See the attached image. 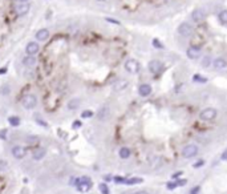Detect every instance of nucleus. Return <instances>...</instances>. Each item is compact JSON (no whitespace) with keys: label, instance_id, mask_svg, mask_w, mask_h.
<instances>
[{"label":"nucleus","instance_id":"nucleus-2","mask_svg":"<svg viewBox=\"0 0 227 194\" xmlns=\"http://www.w3.org/2000/svg\"><path fill=\"white\" fill-rule=\"evenodd\" d=\"M139 68H141V67H139V63L137 61V60L129 59V60H126V61H125V69H126V72H129V73H131V75L138 73Z\"/></svg>","mask_w":227,"mask_h":194},{"label":"nucleus","instance_id":"nucleus-38","mask_svg":"<svg viewBox=\"0 0 227 194\" xmlns=\"http://www.w3.org/2000/svg\"><path fill=\"white\" fill-rule=\"evenodd\" d=\"M7 133H6V130H2V132H0V136H2V138L3 140H7Z\"/></svg>","mask_w":227,"mask_h":194},{"label":"nucleus","instance_id":"nucleus-6","mask_svg":"<svg viewBox=\"0 0 227 194\" xmlns=\"http://www.w3.org/2000/svg\"><path fill=\"white\" fill-rule=\"evenodd\" d=\"M147 68H149V71L153 75H158L159 72H162V69H163V64L159 61V60H151L149 63V65H147Z\"/></svg>","mask_w":227,"mask_h":194},{"label":"nucleus","instance_id":"nucleus-13","mask_svg":"<svg viewBox=\"0 0 227 194\" xmlns=\"http://www.w3.org/2000/svg\"><path fill=\"white\" fill-rule=\"evenodd\" d=\"M186 55H187V57L191 60H197L199 56H201V49H199L198 47H189L186 51Z\"/></svg>","mask_w":227,"mask_h":194},{"label":"nucleus","instance_id":"nucleus-15","mask_svg":"<svg viewBox=\"0 0 227 194\" xmlns=\"http://www.w3.org/2000/svg\"><path fill=\"white\" fill-rule=\"evenodd\" d=\"M36 39H37L39 41H47V40L49 39V31H48L47 28L39 29L37 32H36Z\"/></svg>","mask_w":227,"mask_h":194},{"label":"nucleus","instance_id":"nucleus-41","mask_svg":"<svg viewBox=\"0 0 227 194\" xmlns=\"http://www.w3.org/2000/svg\"><path fill=\"white\" fill-rule=\"evenodd\" d=\"M17 3H28V0H16Z\"/></svg>","mask_w":227,"mask_h":194},{"label":"nucleus","instance_id":"nucleus-12","mask_svg":"<svg viewBox=\"0 0 227 194\" xmlns=\"http://www.w3.org/2000/svg\"><path fill=\"white\" fill-rule=\"evenodd\" d=\"M213 67L217 71H225V69H227V60L223 57H217L213 61Z\"/></svg>","mask_w":227,"mask_h":194},{"label":"nucleus","instance_id":"nucleus-40","mask_svg":"<svg viewBox=\"0 0 227 194\" xmlns=\"http://www.w3.org/2000/svg\"><path fill=\"white\" fill-rule=\"evenodd\" d=\"M202 164H203V161H199L198 164H194V168H198V166H201Z\"/></svg>","mask_w":227,"mask_h":194},{"label":"nucleus","instance_id":"nucleus-11","mask_svg":"<svg viewBox=\"0 0 227 194\" xmlns=\"http://www.w3.org/2000/svg\"><path fill=\"white\" fill-rule=\"evenodd\" d=\"M39 51H40V45H39V43H36V41H29L25 47V52L29 56H35Z\"/></svg>","mask_w":227,"mask_h":194},{"label":"nucleus","instance_id":"nucleus-36","mask_svg":"<svg viewBox=\"0 0 227 194\" xmlns=\"http://www.w3.org/2000/svg\"><path fill=\"white\" fill-rule=\"evenodd\" d=\"M106 21L114 23V24H117V25H118V24H119V21H118V20H114V19H110V17H106Z\"/></svg>","mask_w":227,"mask_h":194},{"label":"nucleus","instance_id":"nucleus-1","mask_svg":"<svg viewBox=\"0 0 227 194\" xmlns=\"http://www.w3.org/2000/svg\"><path fill=\"white\" fill-rule=\"evenodd\" d=\"M21 105H23L24 109H28V111H31V109L36 108V105H37V97H36L35 95H32V93L23 96V99H21Z\"/></svg>","mask_w":227,"mask_h":194},{"label":"nucleus","instance_id":"nucleus-42","mask_svg":"<svg viewBox=\"0 0 227 194\" xmlns=\"http://www.w3.org/2000/svg\"><path fill=\"white\" fill-rule=\"evenodd\" d=\"M6 72H7V69H6V68H3V69H0V73H6Z\"/></svg>","mask_w":227,"mask_h":194},{"label":"nucleus","instance_id":"nucleus-24","mask_svg":"<svg viewBox=\"0 0 227 194\" xmlns=\"http://www.w3.org/2000/svg\"><path fill=\"white\" fill-rule=\"evenodd\" d=\"M142 181H143L142 178H138V177H134V178L125 180V185H137V184H141Z\"/></svg>","mask_w":227,"mask_h":194},{"label":"nucleus","instance_id":"nucleus-27","mask_svg":"<svg viewBox=\"0 0 227 194\" xmlns=\"http://www.w3.org/2000/svg\"><path fill=\"white\" fill-rule=\"evenodd\" d=\"M194 81H198V83H206L207 81V79L205 77H202L201 75H194V77H193Z\"/></svg>","mask_w":227,"mask_h":194},{"label":"nucleus","instance_id":"nucleus-4","mask_svg":"<svg viewBox=\"0 0 227 194\" xmlns=\"http://www.w3.org/2000/svg\"><path fill=\"white\" fill-rule=\"evenodd\" d=\"M197 154H198V146L194 144H189L182 149V156L185 158H191V157H194Z\"/></svg>","mask_w":227,"mask_h":194},{"label":"nucleus","instance_id":"nucleus-35","mask_svg":"<svg viewBox=\"0 0 227 194\" xmlns=\"http://www.w3.org/2000/svg\"><path fill=\"white\" fill-rule=\"evenodd\" d=\"M199 190H201V188H199V186L194 188L193 190H191V194H199Z\"/></svg>","mask_w":227,"mask_h":194},{"label":"nucleus","instance_id":"nucleus-8","mask_svg":"<svg viewBox=\"0 0 227 194\" xmlns=\"http://www.w3.org/2000/svg\"><path fill=\"white\" fill-rule=\"evenodd\" d=\"M191 17L195 23H201L203 20L206 19V11L203 10V8H197V10L193 11V14H191Z\"/></svg>","mask_w":227,"mask_h":194},{"label":"nucleus","instance_id":"nucleus-9","mask_svg":"<svg viewBox=\"0 0 227 194\" xmlns=\"http://www.w3.org/2000/svg\"><path fill=\"white\" fill-rule=\"evenodd\" d=\"M178 33L181 36H190L193 33V27H191L189 23H182L181 25L178 27Z\"/></svg>","mask_w":227,"mask_h":194},{"label":"nucleus","instance_id":"nucleus-31","mask_svg":"<svg viewBox=\"0 0 227 194\" xmlns=\"http://www.w3.org/2000/svg\"><path fill=\"white\" fill-rule=\"evenodd\" d=\"M100 190H101L102 194H108L109 193V188L106 186V184H101L100 185Z\"/></svg>","mask_w":227,"mask_h":194},{"label":"nucleus","instance_id":"nucleus-18","mask_svg":"<svg viewBox=\"0 0 227 194\" xmlns=\"http://www.w3.org/2000/svg\"><path fill=\"white\" fill-rule=\"evenodd\" d=\"M127 84H129V83H127L126 80H118V81H115V83H114L113 89H114V91H117V92L123 91V89H126Z\"/></svg>","mask_w":227,"mask_h":194},{"label":"nucleus","instance_id":"nucleus-28","mask_svg":"<svg viewBox=\"0 0 227 194\" xmlns=\"http://www.w3.org/2000/svg\"><path fill=\"white\" fill-rule=\"evenodd\" d=\"M81 117L82 118H90V117H93V112L92 111H84L81 113Z\"/></svg>","mask_w":227,"mask_h":194},{"label":"nucleus","instance_id":"nucleus-21","mask_svg":"<svg viewBox=\"0 0 227 194\" xmlns=\"http://www.w3.org/2000/svg\"><path fill=\"white\" fill-rule=\"evenodd\" d=\"M80 105V100L78 99H72L69 103H68V109H70V111H74V109H77Z\"/></svg>","mask_w":227,"mask_h":194},{"label":"nucleus","instance_id":"nucleus-22","mask_svg":"<svg viewBox=\"0 0 227 194\" xmlns=\"http://www.w3.org/2000/svg\"><path fill=\"white\" fill-rule=\"evenodd\" d=\"M8 122L11 124V126H19V125H20V118L17 116H11V117H8Z\"/></svg>","mask_w":227,"mask_h":194},{"label":"nucleus","instance_id":"nucleus-43","mask_svg":"<svg viewBox=\"0 0 227 194\" xmlns=\"http://www.w3.org/2000/svg\"><path fill=\"white\" fill-rule=\"evenodd\" d=\"M98 2H105V0H98Z\"/></svg>","mask_w":227,"mask_h":194},{"label":"nucleus","instance_id":"nucleus-29","mask_svg":"<svg viewBox=\"0 0 227 194\" xmlns=\"http://www.w3.org/2000/svg\"><path fill=\"white\" fill-rule=\"evenodd\" d=\"M7 168H8V162L6 160H0V172H4V170H7Z\"/></svg>","mask_w":227,"mask_h":194},{"label":"nucleus","instance_id":"nucleus-37","mask_svg":"<svg viewBox=\"0 0 227 194\" xmlns=\"http://www.w3.org/2000/svg\"><path fill=\"white\" fill-rule=\"evenodd\" d=\"M222 160H223V161H227V149L222 153Z\"/></svg>","mask_w":227,"mask_h":194},{"label":"nucleus","instance_id":"nucleus-33","mask_svg":"<svg viewBox=\"0 0 227 194\" xmlns=\"http://www.w3.org/2000/svg\"><path fill=\"white\" fill-rule=\"evenodd\" d=\"M177 186H178L177 181H174V182H169V184H167V189H170V190H171V189H175Z\"/></svg>","mask_w":227,"mask_h":194},{"label":"nucleus","instance_id":"nucleus-25","mask_svg":"<svg viewBox=\"0 0 227 194\" xmlns=\"http://www.w3.org/2000/svg\"><path fill=\"white\" fill-rule=\"evenodd\" d=\"M11 93V87L9 85H7V84H4V85L0 88V95H3V96H8Z\"/></svg>","mask_w":227,"mask_h":194},{"label":"nucleus","instance_id":"nucleus-26","mask_svg":"<svg viewBox=\"0 0 227 194\" xmlns=\"http://www.w3.org/2000/svg\"><path fill=\"white\" fill-rule=\"evenodd\" d=\"M211 64H213V60H211L210 56H206V57L202 60V67H205V68H209Z\"/></svg>","mask_w":227,"mask_h":194},{"label":"nucleus","instance_id":"nucleus-34","mask_svg":"<svg viewBox=\"0 0 227 194\" xmlns=\"http://www.w3.org/2000/svg\"><path fill=\"white\" fill-rule=\"evenodd\" d=\"M72 126L76 128V129H78V128H81V122H80V121H74V122L72 124Z\"/></svg>","mask_w":227,"mask_h":194},{"label":"nucleus","instance_id":"nucleus-32","mask_svg":"<svg viewBox=\"0 0 227 194\" xmlns=\"http://www.w3.org/2000/svg\"><path fill=\"white\" fill-rule=\"evenodd\" d=\"M126 178H122V177H114V182L115 184H125Z\"/></svg>","mask_w":227,"mask_h":194},{"label":"nucleus","instance_id":"nucleus-39","mask_svg":"<svg viewBox=\"0 0 227 194\" xmlns=\"http://www.w3.org/2000/svg\"><path fill=\"white\" fill-rule=\"evenodd\" d=\"M133 194H149L146 190H139V192H135V193H133Z\"/></svg>","mask_w":227,"mask_h":194},{"label":"nucleus","instance_id":"nucleus-19","mask_svg":"<svg viewBox=\"0 0 227 194\" xmlns=\"http://www.w3.org/2000/svg\"><path fill=\"white\" fill-rule=\"evenodd\" d=\"M131 154V152H130V149L127 148V146H122L121 149L118 150V156L121 157L122 160H126V158H129Z\"/></svg>","mask_w":227,"mask_h":194},{"label":"nucleus","instance_id":"nucleus-16","mask_svg":"<svg viewBox=\"0 0 227 194\" xmlns=\"http://www.w3.org/2000/svg\"><path fill=\"white\" fill-rule=\"evenodd\" d=\"M36 63H37V59L35 57V56H29L27 55L23 59V65L24 67H28V68H32L36 65Z\"/></svg>","mask_w":227,"mask_h":194},{"label":"nucleus","instance_id":"nucleus-5","mask_svg":"<svg viewBox=\"0 0 227 194\" xmlns=\"http://www.w3.org/2000/svg\"><path fill=\"white\" fill-rule=\"evenodd\" d=\"M90 188H92V181L89 177H80V184L76 189H77L78 192L84 193V192H88Z\"/></svg>","mask_w":227,"mask_h":194},{"label":"nucleus","instance_id":"nucleus-23","mask_svg":"<svg viewBox=\"0 0 227 194\" xmlns=\"http://www.w3.org/2000/svg\"><path fill=\"white\" fill-rule=\"evenodd\" d=\"M218 19H219V21H221L222 24H227V10H223V11L219 12Z\"/></svg>","mask_w":227,"mask_h":194},{"label":"nucleus","instance_id":"nucleus-20","mask_svg":"<svg viewBox=\"0 0 227 194\" xmlns=\"http://www.w3.org/2000/svg\"><path fill=\"white\" fill-rule=\"evenodd\" d=\"M108 114H109V108H108V107H102L98 111V113H97V116H98L100 120H105L108 117Z\"/></svg>","mask_w":227,"mask_h":194},{"label":"nucleus","instance_id":"nucleus-14","mask_svg":"<svg viewBox=\"0 0 227 194\" xmlns=\"http://www.w3.org/2000/svg\"><path fill=\"white\" fill-rule=\"evenodd\" d=\"M47 154V150L44 148H37L35 149L33 152H32V158H33L35 161H41L44 157H45Z\"/></svg>","mask_w":227,"mask_h":194},{"label":"nucleus","instance_id":"nucleus-30","mask_svg":"<svg viewBox=\"0 0 227 194\" xmlns=\"http://www.w3.org/2000/svg\"><path fill=\"white\" fill-rule=\"evenodd\" d=\"M153 45H154L155 48H158V49H162V48H163V44L159 41L158 39H153Z\"/></svg>","mask_w":227,"mask_h":194},{"label":"nucleus","instance_id":"nucleus-10","mask_svg":"<svg viewBox=\"0 0 227 194\" xmlns=\"http://www.w3.org/2000/svg\"><path fill=\"white\" fill-rule=\"evenodd\" d=\"M11 153H12V156H13L16 160H21L23 157L25 156V149H24L21 145H15V146L12 148Z\"/></svg>","mask_w":227,"mask_h":194},{"label":"nucleus","instance_id":"nucleus-3","mask_svg":"<svg viewBox=\"0 0 227 194\" xmlns=\"http://www.w3.org/2000/svg\"><path fill=\"white\" fill-rule=\"evenodd\" d=\"M215 117H217V109L214 108H206L203 109L199 114V118L202 121H213Z\"/></svg>","mask_w":227,"mask_h":194},{"label":"nucleus","instance_id":"nucleus-7","mask_svg":"<svg viewBox=\"0 0 227 194\" xmlns=\"http://www.w3.org/2000/svg\"><path fill=\"white\" fill-rule=\"evenodd\" d=\"M29 10H31L29 3H19L15 6V12H16V15H19V16L27 15L28 12H29Z\"/></svg>","mask_w":227,"mask_h":194},{"label":"nucleus","instance_id":"nucleus-17","mask_svg":"<svg viewBox=\"0 0 227 194\" xmlns=\"http://www.w3.org/2000/svg\"><path fill=\"white\" fill-rule=\"evenodd\" d=\"M138 93L142 97H147L151 93V87L149 85V84H141L139 88H138Z\"/></svg>","mask_w":227,"mask_h":194}]
</instances>
